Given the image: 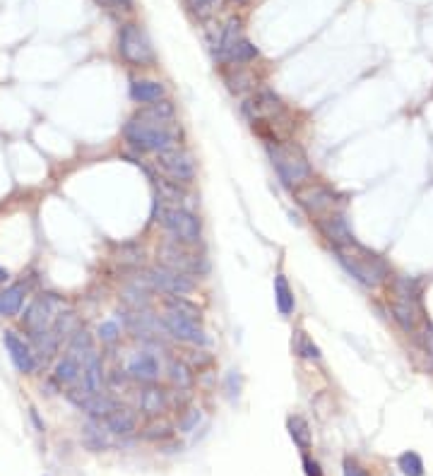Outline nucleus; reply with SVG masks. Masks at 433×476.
Here are the masks:
<instances>
[{
    "instance_id": "nucleus-1",
    "label": "nucleus",
    "mask_w": 433,
    "mask_h": 476,
    "mask_svg": "<svg viewBox=\"0 0 433 476\" xmlns=\"http://www.w3.org/2000/svg\"><path fill=\"white\" fill-rule=\"evenodd\" d=\"M123 140L140 154H159V152L176 147V128L174 123H157V120L142 118L135 113L128 123L123 125Z\"/></svg>"
},
{
    "instance_id": "nucleus-2",
    "label": "nucleus",
    "mask_w": 433,
    "mask_h": 476,
    "mask_svg": "<svg viewBox=\"0 0 433 476\" xmlns=\"http://www.w3.org/2000/svg\"><path fill=\"white\" fill-rule=\"evenodd\" d=\"M268 154H270V161H272V169L277 171L282 185H286L291 192L313 181V169H311L308 159H306V154H304L301 147L270 140Z\"/></svg>"
},
{
    "instance_id": "nucleus-3",
    "label": "nucleus",
    "mask_w": 433,
    "mask_h": 476,
    "mask_svg": "<svg viewBox=\"0 0 433 476\" xmlns=\"http://www.w3.org/2000/svg\"><path fill=\"white\" fill-rule=\"evenodd\" d=\"M332 250H335V255H337V262L364 286H378L387 280L385 260H383L378 253L361 246L359 241L351 243V246H347V248H332Z\"/></svg>"
},
{
    "instance_id": "nucleus-4",
    "label": "nucleus",
    "mask_w": 433,
    "mask_h": 476,
    "mask_svg": "<svg viewBox=\"0 0 433 476\" xmlns=\"http://www.w3.org/2000/svg\"><path fill=\"white\" fill-rule=\"evenodd\" d=\"M159 224L171 236V241L183 243V246H198L203 241V224L200 219L185 207H162L159 212Z\"/></svg>"
},
{
    "instance_id": "nucleus-5",
    "label": "nucleus",
    "mask_w": 433,
    "mask_h": 476,
    "mask_svg": "<svg viewBox=\"0 0 433 476\" xmlns=\"http://www.w3.org/2000/svg\"><path fill=\"white\" fill-rule=\"evenodd\" d=\"M118 51L125 63L135 65V68H149L157 60L152 42H149V37L145 34V29L140 24H123L120 27Z\"/></svg>"
},
{
    "instance_id": "nucleus-6",
    "label": "nucleus",
    "mask_w": 433,
    "mask_h": 476,
    "mask_svg": "<svg viewBox=\"0 0 433 476\" xmlns=\"http://www.w3.org/2000/svg\"><path fill=\"white\" fill-rule=\"evenodd\" d=\"M65 308V301L53 293H44V296L34 298L29 303V308L24 311L22 315V327L27 330L29 337H37V334H44L53 327L58 313Z\"/></svg>"
},
{
    "instance_id": "nucleus-7",
    "label": "nucleus",
    "mask_w": 433,
    "mask_h": 476,
    "mask_svg": "<svg viewBox=\"0 0 433 476\" xmlns=\"http://www.w3.org/2000/svg\"><path fill=\"white\" fill-rule=\"evenodd\" d=\"M157 169L176 185H188L195 181V159L190 152L181 149L178 145L157 154Z\"/></svg>"
},
{
    "instance_id": "nucleus-8",
    "label": "nucleus",
    "mask_w": 433,
    "mask_h": 476,
    "mask_svg": "<svg viewBox=\"0 0 433 476\" xmlns=\"http://www.w3.org/2000/svg\"><path fill=\"white\" fill-rule=\"evenodd\" d=\"M190 246H183V243H164L162 248H159V257H162V265L171 267V270H178L183 272V275H203V272H208V262H205V257L200 255H193V253L188 250Z\"/></svg>"
},
{
    "instance_id": "nucleus-9",
    "label": "nucleus",
    "mask_w": 433,
    "mask_h": 476,
    "mask_svg": "<svg viewBox=\"0 0 433 476\" xmlns=\"http://www.w3.org/2000/svg\"><path fill=\"white\" fill-rule=\"evenodd\" d=\"M294 197L311 217H323L327 212L337 210V192L323 183H306L299 190H294Z\"/></svg>"
},
{
    "instance_id": "nucleus-10",
    "label": "nucleus",
    "mask_w": 433,
    "mask_h": 476,
    "mask_svg": "<svg viewBox=\"0 0 433 476\" xmlns=\"http://www.w3.org/2000/svg\"><path fill=\"white\" fill-rule=\"evenodd\" d=\"M145 280H147L154 289L169 293V296H185V293L195 291L193 277L183 275V272H178V270H171V267H166V265L149 267V270L145 272Z\"/></svg>"
},
{
    "instance_id": "nucleus-11",
    "label": "nucleus",
    "mask_w": 433,
    "mask_h": 476,
    "mask_svg": "<svg viewBox=\"0 0 433 476\" xmlns=\"http://www.w3.org/2000/svg\"><path fill=\"white\" fill-rule=\"evenodd\" d=\"M159 322H162V330L169 334V337H174L176 342L193 344V347L208 344V334H205L203 325L190 320V318H183L174 311H166L164 315L159 318Z\"/></svg>"
},
{
    "instance_id": "nucleus-12",
    "label": "nucleus",
    "mask_w": 433,
    "mask_h": 476,
    "mask_svg": "<svg viewBox=\"0 0 433 476\" xmlns=\"http://www.w3.org/2000/svg\"><path fill=\"white\" fill-rule=\"evenodd\" d=\"M315 226H318V231L323 234V238H327V243L332 248H347L351 243H356L354 231H351L349 221H347V217L340 210L315 217Z\"/></svg>"
},
{
    "instance_id": "nucleus-13",
    "label": "nucleus",
    "mask_w": 433,
    "mask_h": 476,
    "mask_svg": "<svg viewBox=\"0 0 433 476\" xmlns=\"http://www.w3.org/2000/svg\"><path fill=\"white\" fill-rule=\"evenodd\" d=\"M68 399L77 409H82L89 419H102V421L109 416L111 412H113L116 407H118V404H116L107 392L94 394V392H89L87 387H70L68 390Z\"/></svg>"
},
{
    "instance_id": "nucleus-14",
    "label": "nucleus",
    "mask_w": 433,
    "mask_h": 476,
    "mask_svg": "<svg viewBox=\"0 0 433 476\" xmlns=\"http://www.w3.org/2000/svg\"><path fill=\"white\" fill-rule=\"evenodd\" d=\"M3 344H5V351L10 354V361H12V366L17 368L19 373L32 376V373L37 371V354H34V349L29 347L17 332L5 330Z\"/></svg>"
},
{
    "instance_id": "nucleus-15",
    "label": "nucleus",
    "mask_w": 433,
    "mask_h": 476,
    "mask_svg": "<svg viewBox=\"0 0 433 476\" xmlns=\"http://www.w3.org/2000/svg\"><path fill=\"white\" fill-rule=\"evenodd\" d=\"M159 373H162V366H159L157 356L149 351H138L128 363V376L138 383H145V385L157 383Z\"/></svg>"
},
{
    "instance_id": "nucleus-16",
    "label": "nucleus",
    "mask_w": 433,
    "mask_h": 476,
    "mask_svg": "<svg viewBox=\"0 0 433 476\" xmlns=\"http://www.w3.org/2000/svg\"><path fill=\"white\" fill-rule=\"evenodd\" d=\"M82 387H87L89 392L94 394H102L104 387H107V378H104V366H102V356L94 351H89L84 356L82 363Z\"/></svg>"
},
{
    "instance_id": "nucleus-17",
    "label": "nucleus",
    "mask_w": 433,
    "mask_h": 476,
    "mask_svg": "<svg viewBox=\"0 0 433 476\" xmlns=\"http://www.w3.org/2000/svg\"><path fill=\"white\" fill-rule=\"evenodd\" d=\"M82 443L87 450L92 452H102V450L111 448V430L107 428V423L102 426V419H89L82 426Z\"/></svg>"
},
{
    "instance_id": "nucleus-18",
    "label": "nucleus",
    "mask_w": 433,
    "mask_h": 476,
    "mask_svg": "<svg viewBox=\"0 0 433 476\" xmlns=\"http://www.w3.org/2000/svg\"><path fill=\"white\" fill-rule=\"evenodd\" d=\"M107 428L111 430V435H120V438H128L138 430V414L133 409H125V407H116L113 412L104 419Z\"/></svg>"
},
{
    "instance_id": "nucleus-19",
    "label": "nucleus",
    "mask_w": 433,
    "mask_h": 476,
    "mask_svg": "<svg viewBox=\"0 0 433 476\" xmlns=\"http://www.w3.org/2000/svg\"><path fill=\"white\" fill-rule=\"evenodd\" d=\"M130 99L135 104H154V101L166 99V87L157 80H133L130 82Z\"/></svg>"
},
{
    "instance_id": "nucleus-20",
    "label": "nucleus",
    "mask_w": 433,
    "mask_h": 476,
    "mask_svg": "<svg viewBox=\"0 0 433 476\" xmlns=\"http://www.w3.org/2000/svg\"><path fill=\"white\" fill-rule=\"evenodd\" d=\"M169 392H164L159 385H147L140 394V409H142L147 416H162V414L169 409Z\"/></svg>"
},
{
    "instance_id": "nucleus-21",
    "label": "nucleus",
    "mask_w": 433,
    "mask_h": 476,
    "mask_svg": "<svg viewBox=\"0 0 433 476\" xmlns=\"http://www.w3.org/2000/svg\"><path fill=\"white\" fill-rule=\"evenodd\" d=\"M80 376H82V358L65 351L63 358H58L53 368V381L58 385H75L80 381Z\"/></svg>"
},
{
    "instance_id": "nucleus-22",
    "label": "nucleus",
    "mask_w": 433,
    "mask_h": 476,
    "mask_svg": "<svg viewBox=\"0 0 433 476\" xmlns=\"http://www.w3.org/2000/svg\"><path fill=\"white\" fill-rule=\"evenodd\" d=\"M241 39H243V34H241V22L239 19H229L226 27L221 29L219 42H217V58H219L221 63H229L231 53H234L236 44H239Z\"/></svg>"
},
{
    "instance_id": "nucleus-23",
    "label": "nucleus",
    "mask_w": 433,
    "mask_h": 476,
    "mask_svg": "<svg viewBox=\"0 0 433 476\" xmlns=\"http://www.w3.org/2000/svg\"><path fill=\"white\" fill-rule=\"evenodd\" d=\"M24 298H27V286L24 284H10L0 291V315L3 318H12L19 315L24 306Z\"/></svg>"
},
{
    "instance_id": "nucleus-24",
    "label": "nucleus",
    "mask_w": 433,
    "mask_h": 476,
    "mask_svg": "<svg viewBox=\"0 0 433 476\" xmlns=\"http://www.w3.org/2000/svg\"><path fill=\"white\" fill-rule=\"evenodd\" d=\"M392 311V318H395V322L402 327L405 332H416V327H419V311H416V303H407V301H392L390 306Z\"/></svg>"
},
{
    "instance_id": "nucleus-25",
    "label": "nucleus",
    "mask_w": 433,
    "mask_h": 476,
    "mask_svg": "<svg viewBox=\"0 0 433 476\" xmlns=\"http://www.w3.org/2000/svg\"><path fill=\"white\" fill-rule=\"evenodd\" d=\"M275 303H277V311H279L284 318H289L291 313L296 311L294 291H291V286H289V282H286L284 275L275 277Z\"/></svg>"
},
{
    "instance_id": "nucleus-26",
    "label": "nucleus",
    "mask_w": 433,
    "mask_h": 476,
    "mask_svg": "<svg viewBox=\"0 0 433 476\" xmlns=\"http://www.w3.org/2000/svg\"><path fill=\"white\" fill-rule=\"evenodd\" d=\"M392 293H395V301L419 303L421 282L414 280V277H395L392 280Z\"/></svg>"
},
{
    "instance_id": "nucleus-27",
    "label": "nucleus",
    "mask_w": 433,
    "mask_h": 476,
    "mask_svg": "<svg viewBox=\"0 0 433 476\" xmlns=\"http://www.w3.org/2000/svg\"><path fill=\"white\" fill-rule=\"evenodd\" d=\"M138 116L149 118V120H157V123L171 125L176 120V106L171 104L169 99H162V101H154V104H147L145 109H140Z\"/></svg>"
},
{
    "instance_id": "nucleus-28",
    "label": "nucleus",
    "mask_w": 433,
    "mask_h": 476,
    "mask_svg": "<svg viewBox=\"0 0 433 476\" xmlns=\"http://www.w3.org/2000/svg\"><path fill=\"white\" fill-rule=\"evenodd\" d=\"M286 428H289L291 440L296 443L299 450H308L313 445V435H311V426L304 416H289L286 421Z\"/></svg>"
},
{
    "instance_id": "nucleus-29",
    "label": "nucleus",
    "mask_w": 433,
    "mask_h": 476,
    "mask_svg": "<svg viewBox=\"0 0 433 476\" xmlns=\"http://www.w3.org/2000/svg\"><path fill=\"white\" fill-rule=\"evenodd\" d=\"M193 368L188 366L185 361H181V358H174V361L169 363V383L174 385L176 390H190V385H193Z\"/></svg>"
},
{
    "instance_id": "nucleus-30",
    "label": "nucleus",
    "mask_w": 433,
    "mask_h": 476,
    "mask_svg": "<svg viewBox=\"0 0 433 476\" xmlns=\"http://www.w3.org/2000/svg\"><path fill=\"white\" fill-rule=\"evenodd\" d=\"M80 330V322H77V315H75L73 311H60L58 318H55L51 332L58 337V342H63V339H70L75 332Z\"/></svg>"
},
{
    "instance_id": "nucleus-31",
    "label": "nucleus",
    "mask_w": 433,
    "mask_h": 476,
    "mask_svg": "<svg viewBox=\"0 0 433 476\" xmlns=\"http://www.w3.org/2000/svg\"><path fill=\"white\" fill-rule=\"evenodd\" d=\"M164 306H166V311H174V313H178V315L190 318V320H195V322H200V315H203L200 308L195 306L193 301H188L185 296H166Z\"/></svg>"
},
{
    "instance_id": "nucleus-32",
    "label": "nucleus",
    "mask_w": 433,
    "mask_h": 476,
    "mask_svg": "<svg viewBox=\"0 0 433 476\" xmlns=\"http://www.w3.org/2000/svg\"><path fill=\"white\" fill-rule=\"evenodd\" d=\"M294 351L296 356L306 358V361H320V349L313 344V339L306 332H296L294 334Z\"/></svg>"
},
{
    "instance_id": "nucleus-33",
    "label": "nucleus",
    "mask_w": 433,
    "mask_h": 476,
    "mask_svg": "<svg viewBox=\"0 0 433 476\" xmlns=\"http://www.w3.org/2000/svg\"><path fill=\"white\" fill-rule=\"evenodd\" d=\"M255 58H258V48H255L253 44L243 37L239 44H236V48H234V53H231L229 63L231 65H246V63H250V60H255Z\"/></svg>"
},
{
    "instance_id": "nucleus-34",
    "label": "nucleus",
    "mask_w": 433,
    "mask_h": 476,
    "mask_svg": "<svg viewBox=\"0 0 433 476\" xmlns=\"http://www.w3.org/2000/svg\"><path fill=\"white\" fill-rule=\"evenodd\" d=\"M397 464H400V472L405 476H424V459H421L416 452L400 455Z\"/></svg>"
},
{
    "instance_id": "nucleus-35",
    "label": "nucleus",
    "mask_w": 433,
    "mask_h": 476,
    "mask_svg": "<svg viewBox=\"0 0 433 476\" xmlns=\"http://www.w3.org/2000/svg\"><path fill=\"white\" fill-rule=\"evenodd\" d=\"M226 84H229V89L234 94H243L248 92V89H253V75L250 73H243V70H234L231 75H226Z\"/></svg>"
},
{
    "instance_id": "nucleus-36",
    "label": "nucleus",
    "mask_w": 433,
    "mask_h": 476,
    "mask_svg": "<svg viewBox=\"0 0 433 476\" xmlns=\"http://www.w3.org/2000/svg\"><path fill=\"white\" fill-rule=\"evenodd\" d=\"M200 421H203V412L190 407V409H185L183 416L178 419V430L181 433H193V430L200 426Z\"/></svg>"
},
{
    "instance_id": "nucleus-37",
    "label": "nucleus",
    "mask_w": 433,
    "mask_h": 476,
    "mask_svg": "<svg viewBox=\"0 0 433 476\" xmlns=\"http://www.w3.org/2000/svg\"><path fill=\"white\" fill-rule=\"evenodd\" d=\"M97 337L102 339V344H116V342L120 339V327H118V322H116V320L102 322V325H99V330H97Z\"/></svg>"
},
{
    "instance_id": "nucleus-38",
    "label": "nucleus",
    "mask_w": 433,
    "mask_h": 476,
    "mask_svg": "<svg viewBox=\"0 0 433 476\" xmlns=\"http://www.w3.org/2000/svg\"><path fill=\"white\" fill-rule=\"evenodd\" d=\"M174 435V430H171V426H166V423H152V426L145 428L142 438L145 440H166Z\"/></svg>"
},
{
    "instance_id": "nucleus-39",
    "label": "nucleus",
    "mask_w": 433,
    "mask_h": 476,
    "mask_svg": "<svg viewBox=\"0 0 433 476\" xmlns=\"http://www.w3.org/2000/svg\"><path fill=\"white\" fill-rule=\"evenodd\" d=\"M99 5H102L104 10H109V12H133V0H97Z\"/></svg>"
},
{
    "instance_id": "nucleus-40",
    "label": "nucleus",
    "mask_w": 433,
    "mask_h": 476,
    "mask_svg": "<svg viewBox=\"0 0 433 476\" xmlns=\"http://www.w3.org/2000/svg\"><path fill=\"white\" fill-rule=\"evenodd\" d=\"M185 3H188V8L193 10V12L205 15V12H210L219 0H185Z\"/></svg>"
},
{
    "instance_id": "nucleus-41",
    "label": "nucleus",
    "mask_w": 433,
    "mask_h": 476,
    "mask_svg": "<svg viewBox=\"0 0 433 476\" xmlns=\"http://www.w3.org/2000/svg\"><path fill=\"white\" fill-rule=\"evenodd\" d=\"M304 472H306V476H323V472H320V464L315 462V459H311V457H304Z\"/></svg>"
},
{
    "instance_id": "nucleus-42",
    "label": "nucleus",
    "mask_w": 433,
    "mask_h": 476,
    "mask_svg": "<svg viewBox=\"0 0 433 476\" xmlns=\"http://www.w3.org/2000/svg\"><path fill=\"white\" fill-rule=\"evenodd\" d=\"M344 476H369V474H366L364 469H361L356 462H351V459H347V462H344Z\"/></svg>"
},
{
    "instance_id": "nucleus-43",
    "label": "nucleus",
    "mask_w": 433,
    "mask_h": 476,
    "mask_svg": "<svg viewBox=\"0 0 433 476\" xmlns=\"http://www.w3.org/2000/svg\"><path fill=\"white\" fill-rule=\"evenodd\" d=\"M421 339H424L426 351H429L431 356H433V327H426V330H424V337H421Z\"/></svg>"
},
{
    "instance_id": "nucleus-44",
    "label": "nucleus",
    "mask_w": 433,
    "mask_h": 476,
    "mask_svg": "<svg viewBox=\"0 0 433 476\" xmlns=\"http://www.w3.org/2000/svg\"><path fill=\"white\" fill-rule=\"evenodd\" d=\"M8 282H10V272L5 270L3 265H0V284H8Z\"/></svg>"
}]
</instances>
